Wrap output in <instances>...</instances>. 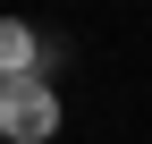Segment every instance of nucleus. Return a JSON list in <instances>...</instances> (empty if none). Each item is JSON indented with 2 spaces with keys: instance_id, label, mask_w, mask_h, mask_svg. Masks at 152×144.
I'll use <instances>...</instances> for the list:
<instances>
[{
  "instance_id": "1",
  "label": "nucleus",
  "mask_w": 152,
  "mask_h": 144,
  "mask_svg": "<svg viewBox=\"0 0 152 144\" xmlns=\"http://www.w3.org/2000/svg\"><path fill=\"white\" fill-rule=\"evenodd\" d=\"M0 136H9V144H51V136H59V85H51V76L0 85Z\"/></svg>"
},
{
  "instance_id": "2",
  "label": "nucleus",
  "mask_w": 152,
  "mask_h": 144,
  "mask_svg": "<svg viewBox=\"0 0 152 144\" xmlns=\"http://www.w3.org/2000/svg\"><path fill=\"white\" fill-rule=\"evenodd\" d=\"M17 76H51L42 68V34L26 17H0V85H17Z\"/></svg>"
}]
</instances>
